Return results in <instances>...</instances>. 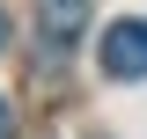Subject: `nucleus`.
I'll use <instances>...</instances> for the list:
<instances>
[{"instance_id": "1", "label": "nucleus", "mask_w": 147, "mask_h": 139, "mask_svg": "<svg viewBox=\"0 0 147 139\" xmlns=\"http://www.w3.org/2000/svg\"><path fill=\"white\" fill-rule=\"evenodd\" d=\"M96 66H103L110 81H140V73H147V22L140 15H132V22H110L103 44H96Z\"/></svg>"}, {"instance_id": "2", "label": "nucleus", "mask_w": 147, "mask_h": 139, "mask_svg": "<svg viewBox=\"0 0 147 139\" xmlns=\"http://www.w3.org/2000/svg\"><path fill=\"white\" fill-rule=\"evenodd\" d=\"M88 15H96V0H37V37L52 51H66L74 37L88 29Z\"/></svg>"}, {"instance_id": "3", "label": "nucleus", "mask_w": 147, "mask_h": 139, "mask_svg": "<svg viewBox=\"0 0 147 139\" xmlns=\"http://www.w3.org/2000/svg\"><path fill=\"white\" fill-rule=\"evenodd\" d=\"M0 139H15V103L0 95Z\"/></svg>"}, {"instance_id": "4", "label": "nucleus", "mask_w": 147, "mask_h": 139, "mask_svg": "<svg viewBox=\"0 0 147 139\" xmlns=\"http://www.w3.org/2000/svg\"><path fill=\"white\" fill-rule=\"evenodd\" d=\"M0 51H7V15H0Z\"/></svg>"}]
</instances>
